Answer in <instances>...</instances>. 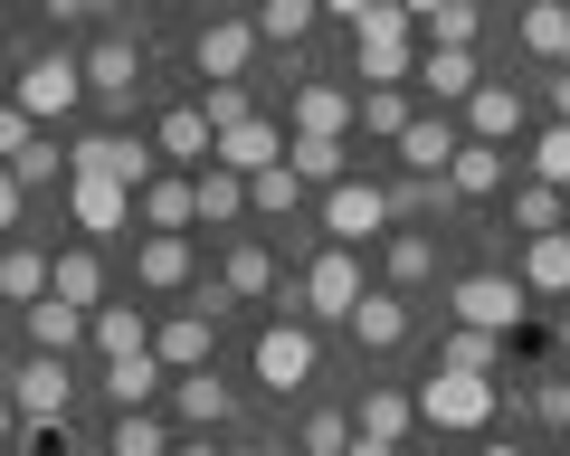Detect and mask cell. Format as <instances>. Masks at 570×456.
<instances>
[{
    "instance_id": "1",
    "label": "cell",
    "mask_w": 570,
    "mask_h": 456,
    "mask_svg": "<svg viewBox=\"0 0 570 456\" xmlns=\"http://www.w3.org/2000/svg\"><path fill=\"white\" fill-rule=\"evenodd\" d=\"M352 67H362V86H400L419 67V20H409L400 0H371L362 20H352Z\"/></svg>"
},
{
    "instance_id": "2",
    "label": "cell",
    "mask_w": 570,
    "mask_h": 456,
    "mask_svg": "<svg viewBox=\"0 0 570 456\" xmlns=\"http://www.w3.org/2000/svg\"><path fill=\"white\" fill-rule=\"evenodd\" d=\"M494 409H504V380L494 371H428V390H419L428 428H485Z\"/></svg>"
},
{
    "instance_id": "3",
    "label": "cell",
    "mask_w": 570,
    "mask_h": 456,
    "mask_svg": "<svg viewBox=\"0 0 570 456\" xmlns=\"http://www.w3.org/2000/svg\"><path fill=\"white\" fill-rule=\"evenodd\" d=\"M77 96H86V58H67V48L29 58V77L10 86V105H20L29 125H58V115H77Z\"/></svg>"
},
{
    "instance_id": "4",
    "label": "cell",
    "mask_w": 570,
    "mask_h": 456,
    "mask_svg": "<svg viewBox=\"0 0 570 456\" xmlns=\"http://www.w3.org/2000/svg\"><path fill=\"white\" fill-rule=\"evenodd\" d=\"M456 324H475V333H523V314H532V286H513V276H456Z\"/></svg>"
},
{
    "instance_id": "5",
    "label": "cell",
    "mask_w": 570,
    "mask_h": 456,
    "mask_svg": "<svg viewBox=\"0 0 570 456\" xmlns=\"http://www.w3.org/2000/svg\"><path fill=\"white\" fill-rule=\"evenodd\" d=\"M352 305H362V257L333 238V248L305 267V324H352Z\"/></svg>"
},
{
    "instance_id": "6",
    "label": "cell",
    "mask_w": 570,
    "mask_h": 456,
    "mask_svg": "<svg viewBox=\"0 0 570 456\" xmlns=\"http://www.w3.org/2000/svg\"><path fill=\"white\" fill-rule=\"evenodd\" d=\"M257 380H266L276 399L314 380V324H305V314H285V324H266V333H257Z\"/></svg>"
},
{
    "instance_id": "7",
    "label": "cell",
    "mask_w": 570,
    "mask_h": 456,
    "mask_svg": "<svg viewBox=\"0 0 570 456\" xmlns=\"http://www.w3.org/2000/svg\"><path fill=\"white\" fill-rule=\"evenodd\" d=\"M10 399H20L29 428H67V399H77V380H67V353H39L10 371Z\"/></svg>"
},
{
    "instance_id": "8",
    "label": "cell",
    "mask_w": 570,
    "mask_h": 456,
    "mask_svg": "<svg viewBox=\"0 0 570 456\" xmlns=\"http://www.w3.org/2000/svg\"><path fill=\"white\" fill-rule=\"evenodd\" d=\"M324 228L343 238V248L381 238V228H390V190H371V181H352V171H343V181L324 190Z\"/></svg>"
},
{
    "instance_id": "9",
    "label": "cell",
    "mask_w": 570,
    "mask_h": 456,
    "mask_svg": "<svg viewBox=\"0 0 570 456\" xmlns=\"http://www.w3.org/2000/svg\"><path fill=\"white\" fill-rule=\"evenodd\" d=\"M67 171H96V181L142 190V181H153V143H124V133H86V143H67Z\"/></svg>"
},
{
    "instance_id": "10",
    "label": "cell",
    "mask_w": 570,
    "mask_h": 456,
    "mask_svg": "<svg viewBox=\"0 0 570 456\" xmlns=\"http://www.w3.org/2000/svg\"><path fill=\"white\" fill-rule=\"evenodd\" d=\"M67 209H77V228H96V238L134 228V190H124V181H96V171H67Z\"/></svg>"
},
{
    "instance_id": "11",
    "label": "cell",
    "mask_w": 570,
    "mask_h": 456,
    "mask_svg": "<svg viewBox=\"0 0 570 456\" xmlns=\"http://www.w3.org/2000/svg\"><path fill=\"white\" fill-rule=\"evenodd\" d=\"M134 86H142V48L124 39V29L86 48V96H105V105H134Z\"/></svg>"
},
{
    "instance_id": "12",
    "label": "cell",
    "mask_w": 570,
    "mask_h": 456,
    "mask_svg": "<svg viewBox=\"0 0 570 456\" xmlns=\"http://www.w3.org/2000/svg\"><path fill=\"white\" fill-rule=\"evenodd\" d=\"M190 58H200V77H247V58H257V20H209L200 39H190Z\"/></svg>"
},
{
    "instance_id": "13",
    "label": "cell",
    "mask_w": 570,
    "mask_h": 456,
    "mask_svg": "<svg viewBox=\"0 0 570 456\" xmlns=\"http://www.w3.org/2000/svg\"><path fill=\"white\" fill-rule=\"evenodd\" d=\"M209 162H228V171H266V162H285V125H266V115H247V125H219Z\"/></svg>"
},
{
    "instance_id": "14",
    "label": "cell",
    "mask_w": 570,
    "mask_h": 456,
    "mask_svg": "<svg viewBox=\"0 0 570 456\" xmlns=\"http://www.w3.org/2000/svg\"><path fill=\"white\" fill-rule=\"evenodd\" d=\"M409 77H419L438 105H466L475 86H485V67H475V48H419V67H409Z\"/></svg>"
},
{
    "instance_id": "15",
    "label": "cell",
    "mask_w": 570,
    "mask_h": 456,
    "mask_svg": "<svg viewBox=\"0 0 570 456\" xmlns=\"http://www.w3.org/2000/svg\"><path fill=\"white\" fill-rule=\"evenodd\" d=\"M134 276H142L153 295L190 286V238H181V228H142V248H134Z\"/></svg>"
},
{
    "instance_id": "16",
    "label": "cell",
    "mask_w": 570,
    "mask_h": 456,
    "mask_svg": "<svg viewBox=\"0 0 570 456\" xmlns=\"http://www.w3.org/2000/svg\"><path fill=\"white\" fill-rule=\"evenodd\" d=\"M466 133H475V143H513V133H523V86H475V96H466Z\"/></svg>"
},
{
    "instance_id": "17",
    "label": "cell",
    "mask_w": 570,
    "mask_h": 456,
    "mask_svg": "<svg viewBox=\"0 0 570 456\" xmlns=\"http://www.w3.org/2000/svg\"><path fill=\"white\" fill-rule=\"evenodd\" d=\"M456 143H466V125H456V115H409L400 162H409V171H448V162H456Z\"/></svg>"
},
{
    "instance_id": "18",
    "label": "cell",
    "mask_w": 570,
    "mask_h": 456,
    "mask_svg": "<svg viewBox=\"0 0 570 456\" xmlns=\"http://www.w3.org/2000/svg\"><path fill=\"white\" fill-rule=\"evenodd\" d=\"M504 181H513L504 143H475V133H466V143H456V162H448V190H456V200H485V190H504Z\"/></svg>"
},
{
    "instance_id": "19",
    "label": "cell",
    "mask_w": 570,
    "mask_h": 456,
    "mask_svg": "<svg viewBox=\"0 0 570 456\" xmlns=\"http://www.w3.org/2000/svg\"><path fill=\"white\" fill-rule=\"evenodd\" d=\"M190 209H200L209 228L247 219V171H228V162H200V171H190Z\"/></svg>"
},
{
    "instance_id": "20",
    "label": "cell",
    "mask_w": 570,
    "mask_h": 456,
    "mask_svg": "<svg viewBox=\"0 0 570 456\" xmlns=\"http://www.w3.org/2000/svg\"><path fill=\"white\" fill-rule=\"evenodd\" d=\"M209 324H219V314H171V324H153V353H163V371H200L209 361Z\"/></svg>"
},
{
    "instance_id": "21",
    "label": "cell",
    "mask_w": 570,
    "mask_h": 456,
    "mask_svg": "<svg viewBox=\"0 0 570 456\" xmlns=\"http://www.w3.org/2000/svg\"><path fill=\"white\" fill-rule=\"evenodd\" d=\"M352 343H362V353L409 343V305H400V286H381V295H362V305H352Z\"/></svg>"
},
{
    "instance_id": "22",
    "label": "cell",
    "mask_w": 570,
    "mask_h": 456,
    "mask_svg": "<svg viewBox=\"0 0 570 456\" xmlns=\"http://www.w3.org/2000/svg\"><path fill=\"white\" fill-rule=\"evenodd\" d=\"M209 143H219V125H209L200 105H171V115H163V133H153V152H171V162H190V171L209 162Z\"/></svg>"
},
{
    "instance_id": "23",
    "label": "cell",
    "mask_w": 570,
    "mask_h": 456,
    "mask_svg": "<svg viewBox=\"0 0 570 456\" xmlns=\"http://www.w3.org/2000/svg\"><path fill=\"white\" fill-rule=\"evenodd\" d=\"M285 171H295V181H343V171H352V143H343V133H295V143H285Z\"/></svg>"
},
{
    "instance_id": "24",
    "label": "cell",
    "mask_w": 570,
    "mask_h": 456,
    "mask_svg": "<svg viewBox=\"0 0 570 456\" xmlns=\"http://www.w3.org/2000/svg\"><path fill=\"white\" fill-rule=\"evenodd\" d=\"M409 115H419V105H409L400 86H362V96H352V125H362L371 143H400V133H409Z\"/></svg>"
},
{
    "instance_id": "25",
    "label": "cell",
    "mask_w": 570,
    "mask_h": 456,
    "mask_svg": "<svg viewBox=\"0 0 570 456\" xmlns=\"http://www.w3.org/2000/svg\"><path fill=\"white\" fill-rule=\"evenodd\" d=\"M153 390H163V353H124V361H105V399H115V409H153Z\"/></svg>"
},
{
    "instance_id": "26",
    "label": "cell",
    "mask_w": 570,
    "mask_h": 456,
    "mask_svg": "<svg viewBox=\"0 0 570 456\" xmlns=\"http://www.w3.org/2000/svg\"><path fill=\"white\" fill-rule=\"evenodd\" d=\"M29 343H39V353H77V343H86V305L39 295V305H29Z\"/></svg>"
},
{
    "instance_id": "27",
    "label": "cell",
    "mask_w": 570,
    "mask_h": 456,
    "mask_svg": "<svg viewBox=\"0 0 570 456\" xmlns=\"http://www.w3.org/2000/svg\"><path fill=\"white\" fill-rule=\"evenodd\" d=\"M86 333H96V353H105V361H124V353H153V324H142L134 305H96V314H86Z\"/></svg>"
},
{
    "instance_id": "28",
    "label": "cell",
    "mask_w": 570,
    "mask_h": 456,
    "mask_svg": "<svg viewBox=\"0 0 570 456\" xmlns=\"http://www.w3.org/2000/svg\"><path fill=\"white\" fill-rule=\"evenodd\" d=\"M134 209H142V228H190L200 209H190V181L181 171H153V181L134 190Z\"/></svg>"
},
{
    "instance_id": "29",
    "label": "cell",
    "mask_w": 570,
    "mask_h": 456,
    "mask_svg": "<svg viewBox=\"0 0 570 456\" xmlns=\"http://www.w3.org/2000/svg\"><path fill=\"white\" fill-rule=\"evenodd\" d=\"M171 409H181L190 428H219V418L238 409V399H228V380H209V361H200V371H181V380H171Z\"/></svg>"
},
{
    "instance_id": "30",
    "label": "cell",
    "mask_w": 570,
    "mask_h": 456,
    "mask_svg": "<svg viewBox=\"0 0 570 456\" xmlns=\"http://www.w3.org/2000/svg\"><path fill=\"white\" fill-rule=\"evenodd\" d=\"M523 286L532 295H570V228H542L523 248Z\"/></svg>"
},
{
    "instance_id": "31",
    "label": "cell",
    "mask_w": 570,
    "mask_h": 456,
    "mask_svg": "<svg viewBox=\"0 0 570 456\" xmlns=\"http://www.w3.org/2000/svg\"><path fill=\"white\" fill-rule=\"evenodd\" d=\"M428 276H438V238H428V228H390V286H428Z\"/></svg>"
},
{
    "instance_id": "32",
    "label": "cell",
    "mask_w": 570,
    "mask_h": 456,
    "mask_svg": "<svg viewBox=\"0 0 570 456\" xmlns=\"http://www.w3.org/2000/svg\"><path fill=\"white\" fill-rule=\"evenodd\" d=\"M295 133H352V96L343 86H295Z\"/></svg>"
},
{
    "instance_id": "33",
    "label": "cell",
    "mask_w": 570,
    "mask_h": 456,
    "mask_svg": "<svg viewBox=\"0 0 570 456\" xmlns=\"http://www.w3.org/2000/svg\"><path fill=\"white\" fill-rule=\"evenodd\" d=\"M523 48L570 67V0H532V10H523Z\"/></svg>"
},
{
    "instance_id": "34",
    "label": "cell",
    "mask_w": 570,
    "mask_h": 456,
    "mask_svg": "<svg viewBox=\"0 0 570 456\" xmlns=\"http://www.w3.org/2000/svg\"><path fill=\"white\" fill-rule=\"evenodd\" d=\"M219 286H228V295H276V248L238 238V248H228V267H219Z\"/></svg>"
},
{
    "instance_id": "35",
    "label": "cell",
    "mask_w": 570,
    "mask_h": 456,
    "mask_svg": "<svg viewBox=\"0 0 570 456\" xmlns=\"http://www.w3.org/2000/svg\"><path fill=\"white\" fill-rule=\"evenodd\" d=\"M504 361V333H475V324H456L448 343H438V371H494Z\"/></svg>"
},
{
    "instance_id": "36",
    "label": "cell",
    "mask_w": 570,
    "mask_h": 456,
    "mask_svg": "<svg viewBox=\"0 0 570 456\" xmlns=\"http://www.w3.org/2000/svg\"><path fill=\"white\" fill-rule=\"evenodd\" d=\"M295 200H305V181H295L285 162L247 171V209H257V219H295Z\"/></svg>"
},
{
    "instance_id": "37",
    "label": "cell",
    "mask_w": 570,
    "mask_h": 456,
    "mask_svg": "<svg viewBox=\"0 0 570 456\" xmlns=\"http://www.w3.org/2000/svg\"><path fill=\"white\" fill-rule=\"evenodd\" d=\"M48 295V257L39 248H0V305H39Z\"/></svg>"
},
{
    "instance_id": "38",
    "label": "cell",
    "mask_w": 570,
    "mask_h": 456,
    "mask_svg": "<svg viewBox=\"0 0 570 456\" xmlns=\"http://www.w3.org/2000/svg\"><path fill=\"white\" fill-rule=\"evenodd\" d=\"M48 295H67V305H86V314H96V295H105V267H96L86 248H67L58 267H48Z\"/></svg>"
},
{
    "instance_id": "39",
    "label": "cell",
    "mask_w": 570,
    "mask_h": 456,
    "mask_svg": "<svg viewBox=\"0 0 570 456\" xmlns=\"http://www.w3.org/2000/svg\"><path fill=\"white\" fill-rule=\"evenodd\" d=\"M409 418H419V399H400V390H362V418H352V428H362V437H390V447H400Z\"/></svg>"
},
{
    "instance_id": "40",
    "label": "cell",
    "mask_w": 570,
    "mask_h": 456,
    "mask_svg": "<svg viewBox=\"0 0 570 456\" xmlns=\"http://www.w3.org/2000/svg\"><path fill=\"white\" fill-rule=\"evenodd\" d=\"M314 20H324V0H257V39H276V48H295Z\"/></svg>"
},
{
    "instance_id": "41",
    "label": "cell",
    "mask_w": 570,
    "mask_h": 456,
    "mask_svg": "<svg viewBox=\"0 0 570 456\" xmlns=\"http://www.w3.org/2000/svg\"><path fill=\"white\" fill-rule=\"evenodd\" d=\"M105 456H171V437H163L153 409H115V447H105Z\"/></svg>"
},
{
    "instance_id": "42",
    "label": "cell",
    "mask_w": 570,
    "mask_h": 456,
    "mask_svg": "<svg viewBox=\"0 0 570 456\" xmlns=\"http://www.w3.org/2000/svg\"><path fill=\"white\" fill-rule=\"evenodd\" d=\"M428 48H475V0H448V10H428Z\"/></svg>"
},
{
    "instance_id": "43",
    "label": "cell",
    "mask_w": 570,
    "mask_h": 456,
    "mask_svg": "<svg viewBox=\"0 0 570 456\" xmlns=\"http://www.w3.org/2000/svg\"><path fill=\"white\" fill-rule=\"evenodd\" d=\"M58 171H67V152H58V143H39V133H29V152H10V181H20V190H48Z\"/></svg>"
},
{
    "instance_id": "44",
    "label": "cell",
    "mask_w": 570,
    "mask_h": 456,
    "mask_svg": "<svg viewBox=\"0 0 570 456\" xmlns=\"http://www.w3.org/2000/svg\"><path fill=\"white\" fill-rule=\"evenodd\" d=\"M513 219H523L532 238H542V228H561L570 209H561V190H551V181H523V190H513Z\"/></svg>"
},
{
    "instance_id": "45",
    "label": "cell",
    "mask_w": 570,
    "mask_h": 456,
    "mask_svg": "<svg viewBox=\"0 0 570 456\" xmlns=\"http://www.w3.org/2000/svg\"><path fill=\"white\" fill-rule=\"evenodd\" d=\"M532 181H551V190L570 181V125H551L542 143H532Z\"/></svg>"
},
{
    "instance_id": "46",
    "label": "cell",
    "mask_w": 570,
    "mask_h": 456,
    "mask_svg": "<svg viewBox=\"0 0 570 456\" xmlns=\"http://www.w3.org/2000/svg\"><path fill=\"white\" fill-rule=\"evenodd\" d=\"M343 447H352V418L343 409H314L305 418V456H343Z\"/></svg>"
},
{
    "instance_id": "47",
    "label": "cell",
    "mask_w": 570,
    "mask_h": 456,
    "mask_svg": "<svg viewBox=\"0 0 570 456\" xmlns=\"http://www.w3.org/2000/svg\"><path fill=\"white\" fill-rule=\"evenodd\" d=\"M200 115H209V125H247L257 105H247V86H238V77H219V86L200 96Z\"/></svg>"
},
{
    "instance_id": "48",
    "label": "cell",
    "mask_w": 570,
    "mask_h": 456,
    "mask_svg": "<svg viewBox=\"0 0 570 456\" xmlns=\"http://www.w3.org/2000/svg\"><path fill=\"white\" fill-rule=\"evenodd\" d=\"M532 418H551V428H570V380H542V390H523Z\"/></svg>"
},
{
    "instance_id": "49",
    "label": "cell",
    "mask_w": 570,
    "mask_h": 456,
    "mask_svg": "<svg viewBox=\"0 0 570 456\" xmlns=\"http://www.w3.org/2000/svg\"><path fill=\"white\" fill-rule=\"evenodd\" d=\"M39 10H48V20H58V29H77V20H105L115 0H39Z\"/></svg>"
},
{
    "instance_id": "50",
    "label": "cell",
    "mask_w": 570,
    "mask_h": 456,
    "mask_svg": "<svg viewBox=\"0 0 570 456\" xmlns=\"http://www.w3.org/2000/svg\"><path fill=\"white\" fill-rule=\"evenodd\" d=\"M29 133H39V125H29L20 105H0V162H10V152H29Z\"/></svg>"
},
{
    "instance_id": "51",
    "label": "cell",
    "mask_w": 570,
    "mask_h": 456,
    "mask_svg": "<svg viewBox=\"0 0 570 456\" xmlns=\"http://www.w3.org/2000/svg\"><path fill=\"white\" fill-rule=\"evenodd\" d=\"M20 200H29V190L10 181V162H0V228H20Z\"/></svg>"
},
{
    "instance_id": "52",
    "label": "cell",
    "mask_w": 570,
    "mask_h": 456,
    "mask_svg": "<svg viewBox=\"0 0 570 456\" xmlns=\"http://www.w3.org/2000/svg\"><path fill=\"white\" fill-rule=\"evenodd\" d=\"M343 456H400V447H390V437H362V428H352V447Z\"/></svg>"
},
{
    "instance_id": "53",
    "label": "cell",
    "mask_w": 570,
    "mask_h": 456,
    "mask_svg": "<svg viewBox=\"0 0 570 456\" xmlns=\"http://www.w3.org/2000/svg\"><path fill=\"white\" fill-rule=\"evenodd\" d=\"M10 428H29V418H20V399H10V390H0V437H10Z\"/></svg>"
},
{
    "instance_id": "54",
    "label": "cell",
    "mask_w": 570,
    "mask_h": 456,
    "mask_svg": "<svg viewBox=\"0 0 570 456\" xmlns=\"http://www.w3.org/2000/svg\"><path fill=\"white\" fill-rule=\"evenodd\" d=\"M362 10H371V0H324V20H362Z\"/></svg>"
},
{
    "instance_id": "55",
    "label": "cell",
    "mask_w": 570,
    "mask_h": 456,
    "mask_svg": "<svg viewBox=\"0 0 570 456\" xmlns=\"http://www.w3.org/2000/svg\"><path fill=\"white\" fill-rule=\"evenodd\" d=\"M551 105H561V125H570V67H561V77H551Z\"/></svg>"
},
{
    "instance_id": "56",
    "label": "cell",
    "mask_w": 570,
    "mask_h": 456,
    "mask_svg": "<svg viewBox=\"0 0 570 456\" xmlns=\"http://www.w3.org/2000/svg\"><path fill=\"white\" fill-rule=\"evenodd\" d=\"M400 10H409V20H428V10H448V0H400Z\"/></svg>"
},
{
    "instance_id": "57",
    "label": "cell",
    "mask_w": 570,
    "mask_h": 456,
    "mask_svg": "<svg viewBox=\"0 0 570 456\" xmlns=\"http://www.w3.org/2000/svg\"><path fill=\"white\" fill-rule=\"evenodd\" d=\"M561 353H570V314H561Z\"/></svg>"
},
{
    "instance_id": "58",
    "label": "cell",
    "mask_w": 570,
    "mask_h": 456,
    "mask_svg": "<svg viewBox=\"0 0 570 456\" xmlns=\"http://www.w3.org/2000/svg\"><path fill=\"white\" fill-rule=\"evenodd\" d=\"M181 456H219V447H181Z\"/></svg>"
},
{
    "instance_id": "59",
    "label": "cell",
    "mask_w": 570,
    "mask_h": 456,
    "mask_svg": "<svg viewBox=\"0 0 570 456\" xmlns=\"http://www.w3.org/2000/svg\"><path fill=\"white\" fill-rule=\"evenodd\" d=\"M485 456H523V447H485Z\"/></svg>"
},
{
    "instance_id": "60",
    "label": "cell",
    "mask_w": 570,
    "mask_h": 456,
    "mask_svg": "<svg viewBox=\"0 0 570 456\" xmlns=\"http://www.w3.org/2000/svg\"><path fill=\"white\" fill-rule=\"evenodd\" d=\"M219 456H257V447H219Z\"/></svg>"
},
{
    "instance_id": "61",
    "label": "cell",
    "mask_w": 570,
    "mask_h": 456,
    "mask_svg": "<svg viewBox=\"0 0 570 456\" xmlns=\"http://www.w3.org/2000/svg\"><path fill=\"white\" fill-rule=\"evenodd\" d=\"M561 209H570V181H561Z\"/></svg>"
},
{
    "instance_id": "62",
    "label": "cell",
    "mask_w": 570,
    "mask_h": 456,
    "mask_svg": "<svg viewBox=\"0 0 570 456\" xmlns=\"http://www.w3.org/2000/svg\"><path fill=\"white\" fill-rule=\"evenodd\" d=\"M0 39H10V20H0Z\"/></svg>"
}]
</instances>
